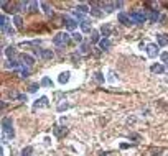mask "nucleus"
<instances>
[{"mask_svg": "<svg viewBox=\"0 0 168 156\" xmlns=\"http://www.w3.org/2000/svg\"><path fill=\"white\" fill-rule=\"evenodd\" d=\"M2 128H3L5 137H8V138H13L15 137L13 122H12V118H10V117H3V118H2Z\"/></svg>", "mask_w": 168, "mask_h": 156, "instance_id": "obj_1", "label": "nucleus"}, {"mask_svg": "<svg viewBox=\"0 0 168 156\" xmlns=\"http://www.w3.org/2000/svg\"><path fill=\"white\" fill-rule=\"evenodd\" d=\"M71 38H73V36L68 35V33H58V35L53 38V43L56 46H66V45H69Z\"/></svg>", "mask_w": 168, "mask_h": 156, "instance_id": "obj_2", "label": "nucleus"}, {"mask_svg": "<svg viewBox=\"0 0 168 156\" xmlns=\"http://www.w3.org/2000/svg\"><path fill=\"white\" fill-rule=\"evenodd\" d=\"M130 20H132V23H143V21H147V13L143 12V10H135V12H130Z\"/></svg>", "mask_w": 168, "mask_h": 156, "instance_id": "obj_3", "label": "nucleus"}, {"mask_svg": "<svg viewBox=\"0 0 168 156\" xmlns=\"http://www.w3.org/2000/svg\"><path fill=\"white\" fill-rule=\"evenodd\" d=\"M158 49H160V46L157 45V43L147 45V54L150 56V58H157V56H158Z\"/></svg>", "mask_w": 168, "mask_h": 156, "instance_id": "obj_4", "label": "nucleus"}, {"mask_svg": "<svg viewBox=\"0 0 168 156\" xmlns=\"http://www.w3.org/2000/svg\"><path fill=\"white\" fill-rule=\"evenodd\" d=\"M20 61H21V64L23 66L27 64V67H31V66L35 64V58L33 56H30V54H25V53L20 56Z\"/></svg>", "mask_w": 168, "mask_h": 156, "instance_id": "obj_5", "label": "nucleus"}, {"mask_svg": "<svg viewBox=\"0 0 168 156\" xmlns=\"http://www.w3.org/2000/svg\"><path fill=\"white\" fill-rule=\"evenodd\" d=\"M35 54H38L43 59H53V51L51 49H35Z\"/></svg>", "mask_w": 168, "mask_h": 156, "instance_id": "obj_6", "label": "nucleus"}, {"mask_svg": "<svg viewBox=\"0 0 168 156\" xmlns=\"http://www.w3.org/2000/svg\"><path fill=\"white\" fill-rule=\"evenodd\" d=\"M119 21H120L122 25H125V26H129V25H132V20H130V15L129 13H119Z\"/></svg>", "mask_w": 168, "mask_h": 156, "instance_id": "obj_7", "label": "nucleus"}, {"mask_svg": "<svg viewBox=\"0 0 168 156\" xmlns=\"http://www.w3.org/2000/svg\"><path fill=\"white\" fill-rule=\"evenodd\" d=\"M0 28H2V31H3V33H7V30L10 28L7 15H2V17H0Z\"/></svg>", "mask_w": 168, "mask_h": 156, "instance_id": "obj_8", "label": "nucleus"}, {"mask_svg": "<svg viewBox=\"0 0 168 156\" xmlns=\"http://www.w3.org/2000/svg\"><path fill=\"white\" fill-rule=\"evenodd\" d=\"M64 23H66V26L69 30H74V28L78 26V21L74 18H71V17H64Z\"/></svg>", "mask_w": 168, "mask_h": 156, "instance_id": "obj_9", "label": "nucleus"}, {"mask_svg": "<svg viewBox=\"0 0 168 156\" xmlns=\"http://www.w3.org/2000/svg\"><path fill=\"white\" fill-rule=\"evenodd\" d=\"M110 30H112V26L109 25V23H104V25H102V28H101L102 36H104V38H109V36H110Z\"/></svg>", "mask_w": 168, "mask_h": 156, "instance_id": "obj_10", "label": "nucleus"}, {"mask_svg": "<svg viewBox=\"0 0 168 156\" xmlns=\"http://www.w3.org/2000/svg\"><path fill=\"white\" fill-rule=\"evenodd\" d=\"M157 45L167 46L168 45V36H165V35H157Z\"/></svg>", "mask_w": 168, "mask_h": 156, "instance_id": "obj_11", "label": "nucleus"}, {"mask_svg": "<svg viewBox=\"0 0 168 156\" xmlns=\"http://www.w3.org/2000/svg\"><path fill=\"white\" fill-rule=\"evenodd\" d=\"M17 72L20 74L21 77H28V76H30V69H28V67H25V66H23V64H21L20 67L17 69Z\"/></svg>", "mask_w": 168, "mask_h": 156, "instance_id": "obj_12", "label": "nucleus"}, {"mask_svg": "<svg viewBox=\"0 0 168 156\" xmlns=\"http://www.w3.org/2000/svg\"><path fill=\"white\" fill-rule=\"evenodd\" d=\"M5 54H7V58L12 61V59L15 58V54H17V49H15L13 46H8L7 49H5Z\"/></svg>", "mask_w": 168, "mask_h": 156, "instance_id": "obj_13", "label": "nucleus"}, {"mask_svg": "<svg viewBox=\"0 0 168 156\" xmlns=\"http://www.w3.org/2000/svg\"><path fill=\"white\" fill-rule=\"evenodd\" d=\"M79 25H81V30H82L84 33H89V31H91V21H89V20H84V21H81Z\"/></svg>", "mask_w": 168, "mask_h": 156, "instance_id": "obj_14", "label": "nucleus"}, {"mask_svg": "<svg viewBox=\"0 0 168 156\" xmlns=\"http://www.w3.org/2000/svg\"><path fill=\"white\" fill-rule=\"evenodd\" d=\"M48 99L46 97H41L40 100H36V102H35V109H38V107H48Z\"/></svg>", "mask_w": 168, "mask_h": 156, "instance_id": "obj_15", "label": "nucleus"}, {"mask_svg": "<svg viewBox=\"0 0 168 156\" xmlns=\"http://www.w3.org/2000/svg\"><path fill=\"white\" fill-rule=\"evenodd\" d=\"M152 72H157V74H163L165 72V66H161V64H153L152 67Z\"/></svg>", "mask_w": 168, "mask_h": 156, "instance_id": "obj_16", "label": "nucleus"}, {"mask_svg": "<svg viewBox=\"0 0 168 156\" xmlns=\"http://www.w3.org/2000/svg\"><path fill=\"white\" fill-rule=\"evenodd\" d=\"M99 46H101V49H107V48H110V41H109V38H104L99 41Z\"/></svg>", "mask_w": 168, "mask_h": 156, "instance_id": "obj_17", "label": "nucleus"}, {"mask_svg": "<svg viewBox=\"0 0 168 156\" xmlns=\"http://www.w3.org/2000/svg\"><path fill=\"white\" fill-rule=\"evenodd\" d=\"M158 17H160V13L157 12V10H152V12H150V15H148V18H150V21H157V20H158Z\"/></svg>", "mask_w": 168, "mask_h": 156, "instance_id": "obj_18", "label": "nucleus"}, {"mask_svg": "<svg viewBox=\"0 0 168 156\" xmlns=\"http://www.w3.org/2000/svg\"><path fill=\"white\" fill-rule=\"evenodd\" d=\"M68 81H69V72H63V74H60V82L61 84H66Z\"/></svg>", "mask_w": 168, "mask_h": 156, "instance_id": "obj_19", "label": "nucleus"}, {"mask_svg": "<svg viewBox=\"0 0 168 156\" xmlns=\"http://www.w3.org/2000/svg\"><path fill=\"white\" fill-rule=\"evenodd\" d=\"M13 23H15V26H17V28H21V26H23V20H21V17H18V15H17V17L13 18Z\"/></svg>", "mask_w": 168, "mask_h": 156, "instance_id": "obj_20", "label": "nucleus"}, {"mask_svg": "<svg viewBox=\"0 0 168 156\" xmlns=\"http://www.w3.org/2000/svg\"><path fill=\"white\" fill-rule=\"evenodd\" d=\"M28 10H30V12H38V3H36V2H30V3H28Z\"/></svg>", "mask_w": 168, "mask_h": 156, "instance_id": "obj_21", "label": "nucleus"}, {"mask_svg": "<svg viewBox=\"0 0 168 156\" xmlns=\"http://www.w3.org/2000/svg\"><path fill=\"white\" fill-rule=\"evenodd\" d=\"M41 7H43V10L48 13V15H51L53 13V10H51V7H50V3H46V2H41Z\"/></svg>", "mask_w": 168, "mask_h": 156, "instance_id": "obj_22", "label": "nucleus"}, {"mask_svg": "<svg viewBox=\"0 0 168 156\" xmlns=\"http://www.w3.org/2000/svg\"><path fill=\"white\" fill-rule=\"evenodd\" d=\"M74 17H76L78 20H81V21H84V20H86V18H84V13L81 12V10H78V8L74 10Z\"/></svg>", "mask_w": 168, "mask_h": 156, "instance_id": "obj_23", "label": "nucleus"}, {"mask_svg": "<svg viewBox=\"0 0 168 156\" xmlns=\"http://www.w3.org/2000/svg\"><path fill=\"white\" fill-rule=\"evenodd\" d=\"M31 151H33V148H31V146H27V148L21 150V156H31Z\"/></svg>", "mask_w": 168, "mask_h": 156, "instance_id": "obj_24", "label": "nucleus"}, {"mask_svg": "<svg viewBox=\"0 0 168 156\" xmlns=\"http://www.w3.org/2000/svg\"><path fill=\"white\" fill-rule=\"evenodd\" d=\"M41 85H45V87H51V85H53V82H51L48 77H45L43 81H41Z\"/></svg>", "mask_w": 168, "mask_h": 156, "instance_id": "obj_25", "label": "nucleus"}, {"mask_svg": "<svg viewBox=\"0 0 168 156\" xmlns=\"http://www.w3.org/2000/svg\"><path fill=\"white\" fill-rule=\"evenodd\" d=\"M73 39L78 41V43H81V41H82V35H81V33H73Z\"/></svg>", "mask_w": 168, "mask_h": 156, "instance_id": "obj_26", "label": "nucleus"}, {"mask_svg": "<svg viewBox=\"0 0 168 156\" xmlns=\"http://www.w3.org/2000/svg\"><path fill=\"white\" fill-rule=\"evenodd\" d=\"M97 41H99V33L92 31V43H97Z\"/></svg>", "mask_w": 168, "mask_h": 156, "instance_id": "obj_27", "label": "nucleus"}, {"mask_svg": "<svg viewBox=\"0 0 168 156\" xmlns=\"http://www.w3.org/2000/svg\"><path fill=\"white\" fill-rule=\"evenodd\" d=\"M81 51H82V53H89V45H88V43H84V45L81 46Z\"/></svg>", "mask_w": 168, "mask_h": 156, "instance_id": "obj_28", "label": "nucleus"}, {"mask_svg": "<svg viewBox=\"0 0 168 156\" xmlns=\"http://www.w3.org/2000/svg\"><path fill=\"white\" fill-rule=\"evenodd\" d=\"M96 79H97L99 82H102V81H104V76H102L101 72H96Z\"/></svg>", "mask_w": 168, "mask_h": 156, "instance_id": "obj_29", "label": "nucleus"}, {"mask_svg": "<svg viewBox=\"0 0 168 156\" xmlns=\"http://www.w3.org/2000/svg\"><path fill=\"white\" fill-rule=\"evenodd\" d=\"M36 89H38V84H31V85H30V89H28V91H30V92H35V91H36Z\"/></svg>", "mask_w": 168, "mask_h": 156, "instance_id": "obj_30", "label": "nucleus"}, {"mask_svg": "<svg viewBox=\"0 0 168 156\" xmlns=\"http://www.w3.org/2000/svg\"><path fill=\"white\" fill-rule=\"evenodd\" d=\"M68 107H69V105H68V104H64V105H60V107H58V110H64V109H68Z\"/></svg>", "mask_w": 168, "mask_h": 156, "instance_id": "obj_31", "label": "nucleus"}, {"mask_svg": "<svg viewBox=\"0 0 168 156\" xmlns=\"http://www.w3.org/2000/svg\"><path fill=\"white\" fill-rule=\"evenodd\" d=\"M161 59H163V61H168V53H163V54H161Z\"/></svg>", "mask_w": 168, "mask_h": 156, "instance_id": "obj_32", "label": "nucleus"}]
</instances>
